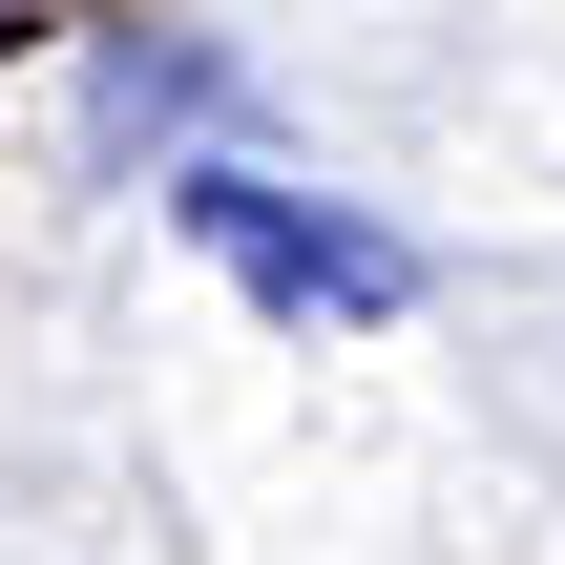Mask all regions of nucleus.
<instances>
[{"label": "nucleus", "mask_w": 565, "mask_h": 565, "mask_svg": "<svg viewBox=\"0 0 565 565\" xmlns=\"http://www.w3.org/2000/svg\"><path fill=\"white\" fill-rule=\"evenodd\" d=\"M105 126H231V63H210V42H147V21H126V42H105Z\"/></svg>", "instance_id": "obj_2"}, {"label": "nucleus", "mask_w": 565, "mask_h": 565, "mask_svg": "<svg viewBox=\"0 0 565 565\" xmlns=\"http://www.w3.org/2000/svg\"><path fill=\"white\" fill-rule=\"evenodd\" d=\"M147 189H168V231H189L273 335H398V315L440 294L419 231H377L356 189H294V168H252V147H168Z\"/></svg>", "instance_id": "obj_1"}]
</instances>
